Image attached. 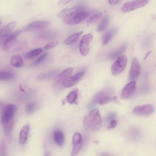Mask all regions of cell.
I'll return each mask as SVG.
<instances>
[{"label": "cell", "instance_id": "cell-40", "mask_svg": "<svg viewBox=\"0 0 156 156\" xmlns=\"http://www.w3.org/2000/svg\"><path fill=\"white\" fill-rule=\"evenodd\" d=\"M44 156H51L50 152L48 151H47L45 153Z\"/></svg>", "mask_w": 156, "mask_h": 156}, {"label": "cell", "instance_id": "cell-37", "mask_svg": "<svg viewBox=\"0 0 156 156\" xmlns=\"http://www.w3.org/2000/svg\"><path fill=\"white\" fill-rule=\"evenodd\" d=\"M121 1V0H109L108 1L110 5H116L119 3Z\"/></svg>", "mask_w": 156, "mask_h": 156}, {"label": "cell", "instance_id": "cell-42", "mask_svg": "<svg viewBox=\"0 0 156 156\" xmlns=\"http://www.w3.org/2000/svg\"><path fill=\"white\" fill-rule=\"evenodd\" d=\"M113 100L115 103L117 101V98L116 96H114L113 98Z\"/></svg>", "mask_w": 156, "mask_h": 156}, {"label": "cell", "instance_id": "cell-8", "mask_svg": "<svg viewBox=\"0 0 156 156\" xmlns=\"http://www.w3.org/2000/svg\"><path fill=\"white\" fill-rule=\"evenodd\" d=\"M50 22L47 20H38L32 22L24 28L25 30H43L48 27Z\"/></svg>", "mask_w": 156, "mask_h": 156}, {"label": "cell", "instance_id": "cell-14", "mask_svg": "<svg viewBox=\"0 0 156 156\" xmlns=\"http://www.w3.org/2000/svg\"><path fill=\"white\" fill-rule=\"evenodd\" d=\"M73 70V69L72 67H69L64 69L56 76L55 82L59 85L62 84L63 82L70 76Z\"/></svg>", "mask_w": 156, "mask_h": 156}, {"label": "cell", "instance_id": "cell-3", "mask_svg": "<svg viewBox=\"0 0 156 156\" xmlns=\"http://www.w3.org/2000/svg\"><path fill=\"white\" fill-rule=\"evenodd\" d=\"M89 16L88 12L80 10L75 12L63 18V22L67 25H74L78 24Z\"/></svg>", "mask_w": 156, "mask_h": 156}, {"label": "cell", "instance_id": "cell-12", "mask_svg": "<svg viewBox=\"0 0 156 156\" xmlns=\"http://www.w3.org/2000/svg\"><path fill=\"white\" fill-rule=\"evenodd\" d=\"M140 73V65L137 58L134 57L132 60L129 75V79L133 80L136 78Z\"/></svg>", "mask_w": 156, "mask_h": 156}, {"label": "cell", "instance_id": "cell-38", "mask_svg": "<svg viewBox=\"0 0 156 156\" xmlns=\"http://www.w3.org/2000/svg\"><path fill=\"white\" fill-rule=\"evenodd\" d=\"M71 1L70 0H61L59 1L58 3L59 4H65L70 2Z\"/></svg>", "mask_w": 156, "mask_h": 156}, {"label": "cell", "instance_id": "cell-32", "mask_svg": "<svg viewBox=\"0 0 156 156\" xmlns=\"http://www.w3.org/2000/svg\"><path fill=\"white\" fill-rule=\"evenodd\" d=\"M81 142H82V137L80 134L77 132L75 133L72 138V143L73 145Z\"/></svg>", "mask_w": 156, "mask_h": 156}, {"label": "cell", "instance_id": "cell-7", "mask_svg": "<svg viewBox=\"0 0 156 156\" xmlns=\"http://www.w3.org/2000/svg\"><path fill=\"white\" fill-rule=\"evenodd\" d=\"M93 38L92 34L89 33L83 36L79 44V50L80 54L83 56L87 55L90 51V43Z\"/></svg>", "mask_w": 156, "mask_h": 156}, {"label": "cell", "instance_id": "cell-31", "mask_svg": "<svg viewBox=\"0 0 156 156\" xmlns=\"http://www.w3.org/2000/svg\"><path fill=\"white\" fill-rule=\"evenodd\" d=\"M108 96V93L106 91L99 92L94 97L93 101L94 102H99V101L104 97Z\"/></svg>", "mask_w": 156, "mask_h": 156}, {"label": "cell", "instance_id": "cell-1", "mask_svg": "<svg viewBox=\"0 0 156 156\" xmlns=\"http://www.w3.org/2000/svg\"><path fill=\"white\" fill-rule=\"evenodd\" d=\"M102 121L99 110L93 109L84 118L83 125L84 129L88 132H95L101 127Z\"/></svg>", "mask_w": 156, "mask_h": 156}, {"label": "cell", "instance_id": "cell-13", "mask_svg": "<svg viewBox=\"0 0 156 156\" xmlns=\"http://www.w3.org/2000/svg\"><path fill=\"white\" fill-rule=\"evenodd\" d=\"M118 30V28L117 26H114L106 32L102 36V42L103 44L107 45L116 34Z\"/></svg>", "mask_w": 156, "mask_h": 156}, {"label": "cell", "instance_id": "cell-36", "mask_svg": "<svg viewBox=\"0 0 156 156\" xmlns=\"http://www.w3.org/2000/svg\"><path fill=\"white\" fill-rule=\"evenodd\" d=\"M117 124L116 121L114 119L112 120L110 124L108 126L107 129L108 130H110L114 128Z\"/></svg>", "mask_w": 156, "mask_h": 156}, {"label": "cell", "instance_id": "cell-33", "mask_svg": "<svg viewBox=\"0 0 156 156\" xmlns=\"http://www.w3.org/2000/svg\"><path fill=\"white\" fill-rule=\"evenodd\" d=\"M113 98L110 96H106L101 99L98 103L101 105H104L111 101Z\"/></svg>", "mask_w": 156, "mask_h": 156}, {"label": "cell", "instance_id": "cell-6", "mask_svg": "<svg viewBox=\"0 0 156 156\" xmlns=\"http://www.w3.org/2000/svg\"><path fill=\"white\" fill-rule=\"evenodd\" d=\"M149 1L147 0H134L124 3L121 8L123 12H127L143 7L147 5Z\"/></svg>", "mask_w": 156, "mask_h": 156}, {"label": "cell", "instance_id": "cell-20", "mask_svg": "<svg viewBox=\"0 0 156 156\" xmlns=\"http://www.w3.org/2000/svg\"><path fill=\"white\" fill-rule=\"evenodd\" d=\"M42 51V50L41 48H36L25 53L24 57L26 59H30L39 55Z\"/></svg>", "mask_w": 156, "mask_h": 156}, {"label": "cell", "instance_id": "cell-11", "mask_svg": "<svg viewBox=\"0 0 156 156\" xmlns=\"http://www.w3.org/2000/svg\"><path fill=\"white\" fill-rule=\"evenodd\" d=\"M136 88V83L133 80L125 85L121 92V97L123 99L130 98L134 94Z\"/></svg>", "mask_w": 156, "mask_h": 156}, {"label": "cell", "instance_id": "cell-4", "mask_svg": "<svg viewBox=\"0 0 156 156\" xmlns=\"http://www.w3.org/2000/svg\"><path fill=\"white\" fill-rule=\"evenodd\" d=\"M21 32V30H18L8 35H0V42L2 49L4 51L9 49Z\"/></svg>", "mask_w": 156, "mask_h": 156}, {"label": "cell", "instance_id": "cell-28", "mask_svg": "<svg viewBox=\"0 0 156 156\" xmlns=\"http://www.w3.org/2000/svg\"><path fill=\"white\" fill-rule=\"evenodd\" d=\"M48 55L47 53L43 54L40 56L34 62L31 64V66H38L43 62L46 59Z\"/></svg>", "mask_w": 156, "mask_h": 156}, {"label": "cell", "instance_id": "cell-5", "mask_svg": "<svg viewBox=\"0 0 156 156\" xmlns=\"http://www.w3.org/2000/svg\"><path fill=\"white\" fill-rule=\"evenodd\" d=\"M127 62V58L125 55H122L117 58L111 66L112 75L116 76L125 69Z\"/></svg>", "mask_w": 156, "mask_h": 156}, {"label": "cell", "instance_id": "cell-22", "mask_svg": "<svg viewBox=\"0 0 156 156\" xmlns=\"http://www.w3.org/2000/svg\"><path fill=\"white\" fill-rule=\"evenodd\" d=\"M109 22L108 16L104 17L98 24L97 28V30L98 32H102L106 29L108 27Z\"/></svg>", "mask_w": 156, "mask_h": 156}, {"label": "cell", "instance_id": "cell-34", "mask_svg": "<svg viewBox=\"0 0 156 156\" xmlns=\"http://www.w3.org/2000/svg\"><path fill=\"white\" fill-rule=\"evenodd\" d=\"M58 44V42L57 41L51 42L46 44L44 48L46 50L50 49L55 47Z\"/></svg>", "mask_w": 156, "mask_h": 156}, {"label": "cell", "instance_id": "cell-9", "mask_svg": "<svg viewBox=\"0 0 156 156\" xmlns=\"http://www.w3.org/2000/svg\"><path fill=\"white\" fill-rule=\"evenodd\" d=\"M85 71L82 70L78 72L74 75L70 76L62 83L63 86L66 87H71L76 84L83 77Z\"/></svg>", "mask_w": 156, "mask_h": 156}, {"label": "cell", "instance_id": "cell-29", "mask_svg": "<svg viewBox=\"0 0 156 156\" xmlns=\"http://www.w3.org/2000/svg\"><path fill=\"white\" fill-rule=\"evenodd\" d=\"M101 12L98 13L90 17L87 21V23L89 25L97 21L101 17Z\"/></svg>", "mask_w": 156, "mask_h": 156}, {"label": "cell", "instance_id": "cell-21", "mask_svg": "<svg viewBox=\"0 0 156 156\" xmlns=\"http://www.w3.org/2000/svg\"><path fill=\"white\" fill-rule=\"evenodd\" d=\"M54 136L55 142L58 145L61 146L63 145L64 136L62 131L59 130H56L54 133Z\"/></svg>", "mask_w": 156, "mask_h": 156}, {"label": "cell", "instance_id": "cell-26", "mask_svg": "<svg viewBox=\"0 0 156 156\" xmlns=\"http://www.w3.org/2000/svg\"><path fill=\"white\" fill-rule=\"evenodd\" d=\"M56 72L52 71L41 74L37 77L39 80H46L50 79L54 76L56 74Z\"/></svg>", "mask_w": 156, "mask_h": 156}, {"label": "cell", "instance_id": "cell-23", "mask_svg": "<svg viewBox=\"0 0 156 156\" xmlns=\"http://www.w3.org/2000/svg\"><path fill=\"white\" fill-rule=\"evenodd\" d=\"M83 31H82L75 33L67 38L64 41V43L66 45L71 44L76 41L83 34Z\"/></svg>", "mask_w": 156, "mask_h": 156}, {"label": "cell", "instance_id": "cell-10", "mask_svg": "<svg viewBox=\"0 0 156 156\" xmlns=\"http://www.w3.org/2000/svg\"><path fill=\"white\" fill-rule=\"evenodd\" d=\"M154 110L153 106L147 104L135 107L133 108L132 112L133 114L137 115L148 116L151 115Z\"/></svg>", "mask_w": 156, "mask_h": 156}, {"label": "cell", "instance_id": "cell-17", "mask_svg": "<svg viewBox=\"0 0 156 156\" xmlns=\"http://www.w3.org/2000/svg\"><path fill=\"white\" fill-rule=\"evenodd\" d=\"M82 8L80 6L64 9L59 12L58 16L60 18H64L75 12L82 10Z\"/></svg>", "mask_w": 156, "mask_h": 156}, {"label": "cell", "instance_id": "cell-2", "mask_svg": "<svg viewBox=\"0 0 156 156\" xmlns=\"http://www.w3.org/2000/svg\"><path fill=\"white\" fill-rule=\"evenodd\" d=\"M16 110V106L13 104H9L5 106L1 117V122L3 128L9 129L14 127V116Z\"/></svg>", "mask_w": 156, "mask_h": 156}, {"label": "cell", "instance_id": "cell-41", "mask_svg": "<svg viewBox=\"0 0 156 156\" xmlns=\"http://www.w3.org/2000/svg\"><path fill=\"white\" fill-rule=\"evenodd\" d=\"M101 156H112L111 155L106 153H103L101 154Z\"/></svg>", "mask_w": 156, "mask_h": 156}, {"label": "cell", "instance_id": "cell-35", "mask_svg": "<svg viewBox=\"0 0 156 156\" xmlns=\"http://www.w3.org/2000/svg\"><path fill=\"white\" fill-rule=\"evenodd\" d=\"M1 156H5L6 148L3 142L1 144Z\"/></svg>", "mask_w": 156, "mask_h": 156}, {"label": "cell", "instance_id": "cell-15", "mask_svg": "<svg viewBox=\"0 0 156 156\" xmlns=\"http://www.w3.org/2000/svg\"><path fill=\"white\" fill-rule=\"evenodd\" d=\"M126 44L123 43L119 48L111 52L108 55V58L111 59L117 58L124 52L126 49Z\"/></svg>", "mask_w": 156, "mask_h": 156}, {"label": "cell", "instance_id": "cell-19", "mask_svg": "<svg viewBox=\"0 0 156 156\" xmlns=\"http://www.w3.org/2000/svg\"><path fill=\"white\" fill-rule=\"evenodd\" d=\"M16 24L15 21H12L9 23L1 30L0 35H8L12 32Z\"/></svg>", "mask_w": 156, "mask_h": 156}, {"label": "cell", "instance_id": "cell-18", "mask_svg": "<svg viewBox=\"0 0 156 156\" xmlns=\"http://www.w3.org/2000/svg\"><path fill=\"white\" fill-rule=\"evenodd\" d=\"M10 64L14 67L20 68L24 64L23 59L20 55L16 54L13 55L10 59Z\"/></svg>", "mask_w": 156, "mask_h": 156}, {"label": "cell", "instance_id": "cell-25", "mask_svg": "<svg viewBox=\"0 0 156 156\" xmlns=\"http://www.w3.org/2000/svg\"><path fill=\"white\" fill-rule=\"evenodd\" d=\"M77 90H75L71 91L66 97L67 102L70 104H72L76 101L77 97Z\"/></svg>", "mask_w": 156, "mask_h": 156}, {"label": "cell", "instance_id": "cell-30", "mask_svg": "<svg viewBox=\"0 0 156 156\" xmlns=\"http://www.w3.org/2000/svg\"><path fill=\"white\" fill-rule=\"evenodd\" d=\"M37 107L36 104L34 102H31L28 104L26 107V111L27 114L33 112Z\"/></svg>", "mask_w": 156, "mask_h": 156}, {"label": "cell", "instance_id": "cell-24", "mask_svg": "<svg viewBox=\"0 0 156 156\" xmlns=\"http://www.w3.org/2000/svg\"><path fill=\"white\" fill-rule=\"evenodd\" d=\"M15 76V74L11 72L2 71L0 73V80H9L13 78Z\"/></svg>", "mask_w": 156, "mask_h": 156}, {"label": "cell", "instance_id": "cell-39", "mask_svg": "<svg viewBox=\"0 0 156 156\" xmlns=\"http://www.w3.org/2000/svg\"><path fill=\"white\" fill-rule=\"evenodd\" d=\"M152 51H148L147 53L146 54V55L145 56V57L144 58V59H146L147 57L148 56V55Z\"/></svg>", "mask_w": 156, "mask_h": 156}, {"label": "cell", "instance_id": "cell-16", "mask_svg": "<svg viewBox=\"0 0 156 156\" xmlns=\"http://www.w3.org/2000/svg\"><path fill=\"white\" fill-rule=\"evenodd\" d=\"M30 130V125L27 123L22 128L20 133L19 141L20 144L23 145L26 142Z\"/></svg>", "mask_w": 156, "mask_h": 156}, {"label": "cell", "instance_id": "cell-27", "mask_svg": "<svg viewBox=\"0 0 156 156\" xmlns=\"http://www.w3.org/2000/svg\"><path fill=\"white\" fill-rule=\"evenodd\" d=\"M82 142L73 145V147L70 156H76L81 150Z\"/></svg>", "mask_w": 156, "mask_h": 156}]
</instances>
